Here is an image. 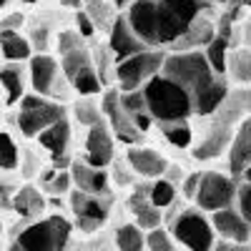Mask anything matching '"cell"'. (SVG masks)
<instances>
[{"mask_svg":"<svg viewBox=\"0 0 251 251\" xmlns=\"http://www.w3.org/2000/svg\"><path fill=\"white\" fill-rule=\"evenodd\" d=\"M23 13H13V15H8L3 23H0V30H20L23 28Z\"/></svg>","mask_w":251,"mask_h":251,"instance_id":"b9f144b4","label":"cell"},{"mask_svg":"<svg viewBox=\"0 0 251 251\" xmlns=\"http://www.w3.org/2000/svg\"><path fill=\"white\" fill-rule=\"evenodd\" d=\"M239 181H249V183H251V163H249V169L241 174V178H239Z\"/></svg>","mask_w":251,"mask_h":251,"instance_id":"bcb514c9","label":"cell"},{"mask_svg":"<svg viewBox=\"0 0 251 251\" xmlns=\"http://www.w3.org/2000/svg\"><path fill=\"white\" fill-rule=\"evenodd\" d=\"M234 208L239 211V216L251 224V183L249 181H239L236 188V199H234Z\"/></svg>","mask_w":251,"mask_h":251,"instance_id":"e575fe53","label":"cell"},{"mask_svg":"<svg viewBox=\"0 0 251 251\" xmlns=\"http://www.w3.org/2000/svg\"><path fill=\"white\" fill-rule=\"evenodd\" d=\"M98 100H100V116H103V121L108 123L113 138H118L126 146H136L141 141V133L136 131V126L131 123V118L126 116V111L121 108V91L116 86L103 88Z\"/></svg>","mask_w":251,"mask_h":251,"instance_id":"7c38bea8","label":"cell"},{"mask_svg":"<svg viewBox=\"0 0 251 251\" xmlns=\"http://www.w3.org/2000/svg\"><path fill=\"white\" fill-rule=\"evenodd\" d=\"M208 221L214 226V234L226 241V244H236V246H249L251 244V224H246L234 206L221 208V211L208 214Z\"/></svg>","mask_w":251,"mask_h":251,"instance_id":"2e32d148","label":"cell"},{"mask_svg":"<svg viewBox=\"0 0 251 251\" xmlns=\"http://www.w3.org/2000/svg\"><path fill=\"white\" fill-rule=\"evenodd\" d=\"M251 163V116L244 118L231 138V146L226 151V166H228V176L231 178H241V174L249 169Z\"/></svg>","mask_w":251,"mask_h":251,"instance_id":"ac0fdd59","label":"cell"},{"mask_svg":"<svg viewBox=\"0 0 251 251\" xmlns=\"http://www.w3.org/2000/svg\"><path fill=\"white\" fill-rule=\"evenodd\" d=\"M146 251H183V249H178L176 241L169 236V231L161 226L156 231L146 234Z\"/></svg>","mask_w":251,"mask_h":251,"instance_id":"836d02e7","label":"cell"},{"mask_svg":"<svg viewBox=\"0 0 251 251\" xmlns=\"http://www.w3.org/2000/svg\"><path fill=\"white\" fill-rule=\"evenodd\" d=\"M126 163H128V169L136 174V178H163L166 169H169V158H166L161 151L151 149V146H128V151H126Z\"/></svg>","mask_w":251,"mask_h":251,"instance_id":"9a60e30c","label":"cell"},{"mask_svg":"<svg viewBox=\"0 0 251 251\" xmlns=\"http://www.w3.org/2000/svg\"><path fill=\"white\" fill-rule=\"evenodd\" d=\"M224 78L228 86H251V50L244 46H231L226 53V71Z\"/></svg>","mask_w":251,"mask_h":251,"instance_id":"603a6c76","label":"cell"},{"mask_svg":"<svg viewBox=\"0 0 251 251\" xmlns=\"http://www.w3.org/2000/svg\"><path fill=\"white\" fill-rule=\"evenodd\" d=\"M25 5H35V3H40V0H23Z\"/></svg>","mask_w":251,"mask_h":251,"instance_id":"c3c4849f","label":"cell"},{"mask_svg":"<svg viewBox=\"0 0 251 251\" xmlns=\"http://www.w3.org/2000/svg\"><path fill=\"white\" fill-rule=\"evenodd\" d=\"M116 251H146V234L136 224H121L113 236Z\"/></svg>","mask_w":251,"mask_h":251,"instance_id":"f1b7e54d","label":"cell"},{"mask_svg":"<svg viewBox=\"0 0 251 251\" xmlns=\"http://www.w3.org/2000/svg\"><path fill=\"white\" fill-rule=\"evenodd\" d=\"M199 178H201V171H191V174H186L181 178V194H183V199L194 201L196 188H199Z\"/></svg>","mask_w":251,"mask_h":251,"instance_id":"60d3db41","label":"cell"},{"mask_svg":"<svg viewBox=\"0 0 251 251\" xmlns=\"http://www.w3.org/2000/svg\"><path fill=\"white\" fill-rule=\"evenodd\" d=\"M28 80L35 96L48 100H68L71 86L60 71V63L48 53H33L28 60Z\"/></svg>","mask_w":251,"mask_h":251,"instance_id":"ba28073f","label":"cell"},{"mask_svg":"<svg viewBox=\"0 0 251 251\" xmlns=\"http://www.w3.org/2000/svg\"><path fill=\"white\" fill-rule=\"evenodd\" d=\"M234 126H228L226 121L211 116L203 121V131L199 138H194V146H191V156L196 161H214L219 156H224L231 146V138H234Z\"/></svg>","mask_w":251,"mask_h":251,"instance_id":"30bf717a","label":"cell"},{"mask_svg":"<svg viewBox=\"0 0 251 251\" xmlns=\"http://www.w3.org/2000/svg\"><path fill=\"white\" fill-rule=\"evenodd\" d=\"M111 166H113V174H108V178H111V181H116V183H118V186H123V188H126V186H133L136 174L128 169V163H126V161H123V163L113 161Z\"/></svg>","mask_w":251,"mask_h":251,"instance_id":"74e56055","label":"cell"},{"mask_svg":"<svg viewBox=\"0 0 251 251\" xmlns=\"http://www.w3.org/2000/svg\"><path fill=\"white\" fill-rule=\"evenodd\" d=\"M55 40H58V53H60V55H66V53H71V50H75V48L86 46V40H83L75 30H60Z\"/></svg>","mask_w":251,"mask_h":251,"instance_id":"8d00e7d4","label":"cell"},{"mask_svg":"<svg viewBox=\"0 0 251 251\" xmlns=\"http://www.w3.org/2000/svg\"><path fill=\"white\" fill-rule=\"evenodd\" d=\"M163 78L174 80L176 86H181L188 96H199L203 88H208L216 78L211 68H208V63L203 58L201 50H186V53H166L163 58V66H161V73Z\"/></svg>","mask_w":251,"mask_h":251,"instance_id":"277c9868","label":"cell"},{"mask_svg":"<svg viewBox=\"0 0 251 251\" xmlns=\"http://www.w3.org/2000/svg\"><path fill=\"white\" fill-rule=\"evenodd\" d=\"M146 111L153 118V123H171V121H188L194 116L191 96H188L181 86L174 80L153 75L146 86L141 88Z\"/></svg>","mask_w":251,"mask_h":251,"instance_id":"7a4b0ae2","label":"cell"},{"mask_svg":"<svg viewBox=\"0 0 251 251\" xmlns=\"http://www.w3.org/2000/svg\"><path fill=\"white\" fill-rule=\"evenodd\" d=\"M228 48H231V40L224 38V35H214L211 43L201 50L206 63H208V68H211L216 75H221V78H224V71H226V53H228Z\"/></svg>","mask_w":251,"mask_h":251,"instance_id":"f546056e","label":"cell"},{"mask_svg":"<svg viewBox=\"0 0 251 251\" xmlns=\"http://www.w3.org/2000/svg\"><path fill=\"white\" fill-rule=\"evenodd\" d=\"M73 236V224L66 214H48L30 221L13 236L8 251H66Z\"/></svg>","mask_w":251,"mask_h":251,"instance_id":"3957f363","label":"cell"},{"mask_svg":"<svg viewBox=\"0 0 251 251\" xmlns=\"http://www.w3.org/2000/svg\"><path fill=\"white\" fill-rule=\"evenodd\" d=\"M203 3H208V5H221V8H224L228 0H203Z\"/></svg>","mask_w":251,"mask_h":251,"instance_id":"7dc6e473","label":"cell"},{"mask_svg":"<svg viewBox=\"0 0 251 251\" xmlns=\"http://www.w3.org/2000/svg\"><path fill=\"white\" fill-rule=\"evenodd\" d=\"M71 138H73V123L71 118H60L43 133H38V146L43 151L50 153V166L58 171H68L71 169V158H68V149H71Z\"/></svg>","mask_w":251,"mask_h":251,"instance_id":"5bb4252c","label":"cell"},{"mask_svg":"<svg viewBox=\"0 0 251 251\" xmlns=\"http://www.w3.org/2000/svg\"><path fill=\"white\" fill-rule=\"evenodd\" d=\"M0 234H3V221H0Z\"/></svg>","mask_w":251,"mask_h":251,"instance_id":"f907efd6","label":"cell"},{"mask_svg":"<svg viewBox=\"0 0 251 251\" xmlns=\"http://www.w3.org/2000/svg\"><path fill=\"white\" fill-rule=\"evenodd\" d=\"M166 50H156V48H146L131 58H126L113 66V75H116V88L121 93H131V91H141L146 83L153 75L161 73Z\"/></svg>","mask_w":251,"mask_h":251,"instance_id":"52a82bcc","label":"cell"},{"mask_svg":"<svg viewBox=\"0 0 251 251\" xmlns=\"http://www.w3.org/2000/svg\"><path fill=\"white\" fill-rule=\"evenodd\" d=\"M73 118H75L78 126H86V128L100 123L103 121V116H100V100L98 98H78L73 103Z\"/></svg>","mask_w":251,"mask_h":251,"instance_id":"1f68e13d","label":"cell"},{"mask_svg":"<svg viewBox=\"0 0 251 251\" xmlns=\"http://www.w3.org/2000/svg\"><path fill=\"white\" fill-rule=\"evenodd\" d=\"M178 199V186L166 181V178H156L151 186H149V201L158 208V211L163 214L166 208H171Z\"/></svg>","mask_w":251,"mask_h":251,"instance_id":"4dcf8cb0","label":"cell"},{"mask_svg":"<svg viewBox=\"0 0 251 251\" xmlns=\"http://www.w3.org/2000/svg\"><path fill=\"white\" fill-rule=\"evenodd\" d=\"M58 3H60L63 8H71V10H80L83 0H58Z\"/></svg>","mask_w":251,"mask_h":251,"instance_id":"f6af8a7d","label":"cell"},{"mask_svg":"<svg viewBox=\"0 0 251 251\" xmlns=\"http://www.w3.org/2000/svg\"><path fill=\"white\" fill-rule=\"evenodd\" d=\"M68 174H71V183H73L75 191L108 199V194H111V178H108V171L93 169V166L83 163V161L78 158V161L71 163Z\"/></svg>","mask_w":251,"mask_h":251,"instance_id":"e0dca14e","label":"cell"},{"mask_svg":"<svg viewBox=\"0 0 251 251\" xmlns=\"http://www.w3.org/2000/svg\"><path fill=\"white\" fill-rule=\"evenodd\" d=\"M121 108L126 111V116L131 118V123L136 126V131L143 136L146 131L153 126V118L146 111V100L141 91H131V93H121Z\"/></svg>","mask_w":251,"mask_h":251,"instance_id":"cb8c5ba5","label":"cell"},{"mask_svg":"<svg viewBox=\"0 0 251 251\" xmlns=\"http://www.w3.org/2000/svg\"><path fill=\"white\" fill-rule=\"evenodd\" d=\"M141 50H146V46L136 38V33L128 28L126 18L123 15H116L111 28H108V53H111V58L116 63H121L126 58L141 53Z\"/></svg>","mask_w":251,"mask_h":251,"instance_id":"d6986e66","label":"cell"},{"mask_svg":"<svg viewBox=\"0 0 251 251\" xmlns=\"http://www.w3.org/2000/svg\"><path fill=\"white\" fill-rule=\"evenodd\" d=\"M60 118H68V108L63 103L28 93L18 103L15 123H18V131L25 138H38V133H43L48 126H53Z\"/></svg>","mask_w":251,"mask_h":251,"instance_id":"8992f818","label":"cell"},{"mask_svg":"<svg viewBox=\"0 0 251 251\" xmlns=\"http://www.w3.org/2000/svg\"><path fill=\"white\" fill-rule=\"evenodd\" d=\"M236 38H241V43H239V46H244V48L251 50V15H246V20H239V23H236L231 46L236 43Z\"/></svg>","mask_w":251,"mask_h":251,"instance_id":"ab89813d","label":"cell"},{"mask_svg":"<svg viewBox=\"0 0 251 251\" xmlns=\"http://www.w3.org/2000/svg\"><path fill=\"white\" fill-rule=\"evenodd\" d=\"M131 214H133V224L141 228L143 234L156 231L163 226V214L149 201V186H138L133 196H131Z\"/></svg>","mask_w":251,"mask_h":251,"instance_id":"7402d4cb","label":"cell"},{"mask_svg":"<svg viewBox=\"0 0 251 251\" xmlns=\"http://www.w3.org/2000/svg\"><path fill=\"white\" fill-rule=\"evenodd\" d=\"M83 163L93 166V169H103L116 161V138L108 128L106 121H100L86 131V143H83Z\"/></svg>","mask_w":251,"mask_h":251,"instance_id":"4fadbf2b","label":"cell"},{"mask_svg":"<svg viewBox=\"0 0 251 251\" xmlns=\"http://www.w3.org/2000/svg\"><path fill=\"white\" fill-rule=\"evenodd\" d=\"M158 131L161 136L169 141L174 149L178 151H191V146H194V126L188 123V121H171V123H158Z\"/></svg>","mask_w":251,"mask_h":251,"instance_id":"484cf974","label":"cell"},{"mask_svg":"<svg viewBox=\"0 0 251 251\" xmlns=\"http://www.w3.org/2000/svg\"><path fill=\"white\" fill-rule=\"evenodd\" d=\"M169 236L183 251H211L216 244L214 226L208 221V214L199 211L196 206H188L176 211L169 219Z\"/></svg>","mask_w":251,"mask_h":251,"instance_id":"5b68a950","label":"cell"},{"mask_svg":"<svg viewBox=\"0 0 251 251\" xmlns=\"http://www.w3.org/2000/svg\"><path fill=\"white\" fill-rule=\"evenodd\" d=\"M106 3H108L113 10H126V8L133 3V0H106Z\"/></svg>","mask_w":251,"mask_h":251,"instance_id":"ee69618b","label":"cell"},{"mask_svg":"<svg viewBox=\"0 0 251 251\" xmlns=\"http://www.w3.org/2000/svg\"><path fill=\"white\" fill-rule=\"evenodd\" d=\"M244 251H251V246H246V249H244Z\"/></svg>","mask_w":251,"mask_h":251,"instance_id":"816d5d0a","label":"cell"},{"mask_svg":"<svg viewBox=\"0 0 251 251\" xmlns=\"http://www.w3.org/2000/svg\"><path fill=\"white\" fill-rule=\"evenodd\" d=\"M8 5V0H0V8H5Z\"/></svg>","mask_w":251,"mask_h":251,"instance_id":"681fc988","label":"cell"},{"mask_svg":"<svg viewBox=\"0 0 251 251\" xmlns=\"http://www.w3.org/2000/svg\"><path fill=\"white\" fill-rule=\"evenodd\" d=\"M0 86L5 88V103H8V106H15V103H20V98L25 96L23 68H20L18 63H10V66L0 68Z\"/></svg>","mask_w":251,"mask_h":251,"instance_id":"83f0119b","label":"cell"},{"mask_svg":"<svg viewBox=\"0 0 251 251\" xmlns=\"http://www.w3.org/2000/svg\"><path fill=\"white\" fill-rule=\"evenodd\" d=\"M68 206H71V214L75 221V228H80L83 234H93L98 228L108 221V211H111V203L103 199V196H91V194H80L73 191L68 194Z\"/></svg>","mask_w":251,"mask_h":251,"instance_id":"8fae6325","label":"cell"},{"mask_svg":"<svg viewBox=\"0 0 251 251\" xmlns=\"http://www.w3.org/2000/svg\"><path fill=\"white\" fill-rule=\"evenodd\" d=\"M236 188H239V181L231 178L228 174H224V171H216V169L201 171L194 203H196L199 211H203V214L221 211V208L234 206Z\"/></svg>","mask_w":251,"mask_h":251,"instance_id":"9c48e42d","label":"cell"},{"mask_svg":"<svg viewBox=\"0 0 251 251\" xmlns=\"http://www.w3.org/2000/svg\"><path fill=\"white\" fill-rule=\"evenodd\" d=\"M214 116L236 128L244 118L251 116V86H231Z\"/></svg>","mask_w":251,"mask_h":251,"instance_id":"ffe728a7","label":"cell"},{"mask_svg":"<svg viewBox=\"0 0 251 251\" xmlns=\"http://www.w3.org/2000/svg\"><path fill=\"white\" fill-rule=\"evenodd\" d=\"M46 196L40 194V188L33 186V183H25L20 186L18 191H13V199H10V208L25 221H38L46 216Z\"/></svg>","mask_w":251,"mask_h":251,"instance_id":"44dd1931","label":"cell"},{"mask_svg":"<svg viewBox=\"0 0 251 251\" xmlns=\"http://www.w3.org/2000/svg\"><path fill=\"white\" fill-rule=\"evenodd\" d=\"M0 53L10 63H20V60H30L33 48L20 30H0Z\"/></svg>","mask_w":251,"mask_h":251,"instance_id":"d4e9b609","label":"cell"},{"mask_svg":"<svg viewBox=\"0 0 251 251\" xmlns=\"http://www.w3.org/2000/svg\"><path fill=\"white\" fill-rule=\"evenodd\" d=\"M20 151L10 133L0 131V171H18Z\"/></svg>","mask_w":251,"mask_h":251,"instance_id":"d6a6232c","label":"cell"},{"mask_svg":"<svg viewBox=\"0 0 251 251\" xmlns=\"http://www.w3.org/2000/svg\"><path fill=\"white\" fill-rule=\"evenodd\" d=\"M208 10L214 5L203 0H133L123 18L146 48L169 53Z\"/></svg>","mask_w":251,"mask_h":251,"instance_id":"6da1fadb","label":"cell"},{"mask_svg":"<svg viewBox=\"0 0 251 251\" xmlns=\"http://www.w3.org/2000/svg\"><path fill=\"white\" fill-rule=\"evenodd\" d=\"M18 169H20V174H23V178H33V176H40V171H43V163H40V158H38L33 151H23V153H20Z\"/></svg>","mask_w":251,"mask_h":251,"instance_id":"d590c367","label":"cell"},{"mask_svg":"<svg viewBox=\"0 0 251 251\" xmlns=\"http://www.w3.org/2000/svg\"><path fill=\"white\" fill-rule=\"evenodd\" d=\"M246 246H236V244H226V241H216L211 251H244Z\"/></svg>","mask_w":251,"mask_h":251,"instance_id":"7bdbcfd3","label":"cell"},{"mask_svg":"<svg viewBox=\"0 0 251 251\" xmlns=\"http://www.w3.org/2000/svg\"><path fill=\"white\" fill-rule=\"evenodd\" d=\"M83 40H91L96 35V25H93V20L86 15V10H78L75 13V28H73Z\"/></svg>","mask_w":251,"mask_h":251,"instance_id":"f35d334b","label":"cell"},{"mask_svg":"<svg viewBox=\"0 0 251 251\" xmlns=\"http://www.w3.org/2000/svg\"><path fill=\"white\" fill-rule=\"evenodd\" d=\"M40 194H48L50 199L58 196H68L73 191V183H71V174L68 171H58V169H43L40 171Z\"/></svg>","mask_w":251,"mask_h":251,"instance_id":"4316f807","label":"cell"}]
</instances>
